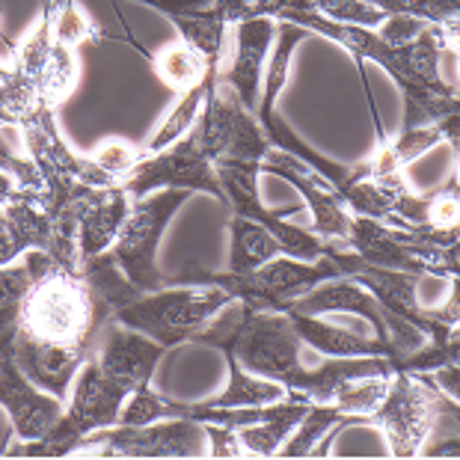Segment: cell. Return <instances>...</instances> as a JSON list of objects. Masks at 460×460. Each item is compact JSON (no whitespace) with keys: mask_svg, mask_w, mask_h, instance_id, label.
Returning a JSON list of instances; mask_svg holds the SVG:
<instances>
[{"mask_svg":"<svg viewBox=\"0 0 460 460\" xmlns=\"http://www.w3.org/2000/svg\"><path fill=\"white\" fill-rule=\"evenodd\" d=\"M22 261L31 286L18 300L9 350L39 389L66 401L77 368L95 354L113 318L104 315L81 270L60 268L45 250H27Z\"/></svg>","mask_w":460,"mask_h":460,"instance_id":"obj_1","label":"cell"},{"mask_svg":"<svg viewBox=\"0 0 460 460\" xmlns=\"http://www.w3.org/2000/svg\"><path fill=\"white\" fill-rule=\"evenodd\" d=\"M232 303L234 297L220 286L181 277L170 279V286L158 291H146V295L131 300L128 306L119 309L116 321L155 339L158 345L170 350L181 345V341L197 339Z\"/></svg>","mask_w":460,"mask_h":460,"instance_id":"obj_2","label":"cell"},{"mask_svg":"<svg viewBox=\"0 0 460 460\" xmlns=\"http://www.w3.org/2000/svg\"><path fill=\"white\" fill-rule=\"evenodd\" d=\"M18 134L24 140L27 155L42 172L45 197L42 208L48 214H57L75 202L86 188H104V184H116L113 175H107L93 158H81L63 143L60 128L54 122V107L36 102L31 111L18 116Z\"/></svg>","mask_w":460,"mask_h":460,"instance_id":"obj_3","label":"cell"},{"mask_svg":"<svg viewBox=\"0 0 460 460\" xmlns=\"http://www.w3.org/2000/svg\"><path fill=\"white\" fill-rule=\"evenodd\" d=\"M348 277L341 270V264L327 252L315 261H300L291 256H277L270 261H264L261 268L238 273V270H226V273H193L188 279H199V282H211V286H220L223 291L243 303V306L252 309H273L282 312L291 300L303 297L306 291L327 279H339Z\"/></svg>","mask_w":460,"mask_h":460,"instance_id":"obj_4","label":"cell"},{"mask_svg":"<svg viewBox=\"0 0 460 460\" xmlns=\"http://www.w3.org/2000/svg\"><path fill=\"white\" fill-rule=\"evenodd\" d=\"M446 407L457 410L425 371H395L389 377L386 395L366 422L380 425L389 439L393 457H416L422 452L428 434L434 430L437 416Z\"/></svg>","mask_w":460,"mask_h":460,"instance_id":"obj_5","label":"cell"},{"mask_svg":"<svg viewBox=\"0 0 460 460\" xmlns=\"http://www.w3.org/2000/svg\"><path fill=\"white\" fill-rule=\"evenodd\" d=\"M188 197H190V190L166 188V190H155L149 197L137 199L131 205L125 226L116 234L111 256L143 295L146 291H158L164 286H170V279H164V273L158 270V264H155V252H158L166 223H170L172 214L188 202Z\"/></svg>","mask_w":460,"mask_h":460,"instance_id":"obj_6","label":"cell"},{"mask_svg":"<svg viewBox=\"0 0 460 460\" xmlns=\"http://www.w3.org/2000/svg\"><path fill=\"white\" fill-rule=\"evenodd\" d=\"M193 128H197L202 149L211 158V164L238 161L261 166L264 152L270 149L256 113L243 107V102L232 90V84L223 77V72H217L208 93H205L202 113Z\"/></svg>","mask_w":460,"mask_h":460,"instance_id":"obj_7","label":"cell"},{"mask_svg":"<svg viewBox=\"0 0 460 460\" xmlns=\"http://www.w3.org/2000/svg\"><path fill=\"white\" fill-rule=\"evenodd\" d=\"M75 452L99 457H205L208 434L202 422L175 416L149 425H113L86 434Z\"/></svg>","mask_w":460,"mask_h":460,"instance_id":"obj_8","label":"cell"},{"mask_svg":"<svg viewBox=\"0 0 460 460\" xmlns=\"http://www.w3.org/2000/svg\"><path fill=\"white\" fill-rule=\"evenodd\" d=\"M125 190H128L131 202L149 197L155 190L166 188H179V190H202L217 197L220 202H226L217 172H214L211 158L202 149V140L197 128H190V137L184 134L181 140H175L172 146H166L164 152L140 158L128 172H125Z\"/></svg>","mask_w":460,"mask_h":460,"instance_id":"obj_9","label":"cell"},{"mask_svg":"<svg viewBox=\"0 0 460 460\" xmlns=\"http://www.w3.org/2000/svg\"><path fill=\"white\" fill-rule=\"evenodd\" d=\"M0 407L6 410L18 439H39L48 434L63 416L66 401L39 389L31 377L18 368L9 345L0 348Z\"/></svg>","mask_w":460,"mask_h":460,"instance_id":"obj_10","label":"cell"},{"mask_svg":"<svg viewBox=\"0 0 460 460\" xmlns=\"http://www.w3.org/2000/svg\"><path fill=\"white\" fill-rule=\"evenodd\" d=\"M259 170L270 172V175H279V179H286V181L295 184V188L303 193V199H306V208L312 214V232H315L321 241L332 243V247H345L348 250L350 220H354V214L348 211L345 199L339 197V190L332 188L327 179H321V175L300 172L291 164L273 158L270 152H264Z\"/></svg>","mask_w":460,"mask_h":460,"instance_id":"obj_11","label":"cell"},{"mask_svg":"<svg viewBox=\"0 0 460 460\" xmlns=\"http://www.w3.org/2000/svg\"><path fill=\"white\" fill-rule=\"evenodd\" d=\"M164 354H166V348L158 345L155 339L119 324V321H111V324L104 327L99 348H95L93 357L107 375L113 380H119L128 393H134V389L152 384L155 368H158Z\"/></svg>","mask_w":460,"mask_h":460,"instance_id":"obj_12","label":"cell"},{"mask_svg":"<svg viewBox=\"0 0 460 460\" xmlns=\"http://www.w3.org/2000/svg\"><path fill=\"white\" fill-rule=\"evenodd\" d=\"M277 22L273 15H250L234 24V51L229 68L220 66L223 77L232 84L247 111L256 113L261 99V75L268 66V57L273 51V39H277Z\"/></svg>","mask_w":460,"mask_h":460,"instance_id":"obj_13","label":"cell"},{"mask_svg":"<svg viewBox=\"0 0 460 460\" xmlns=\"http://www.w3.org/2000/svg\"><path fill=\"white\" fill-rule=\"evenodd\" d=\"M131 197L122 181L104 188H86L77 197V250L81 261L113 247L116 234L125 226L131 211Z\"/></svg>","mask_w":460,"mask_h":460,"instance_id":"obj_14","label":"cell"},{"mask_svg":"<svg viewBox=\"0 0 460 460\" xmlns=\"http://www.w3.org/2000/svg\"><path fill=\"white\" fill-rule=\"evenodd\" d=\"M286 309H297L303 315H359L377 339H384L393 345L389 315L375 300V295H371L366 286H359L354 277H339V279L321 282V286L306 291L303 297L291 300Z\"/></svg>","mask_w":460,"mask_h":460,"instance_id":"obj_15","label":"cell"},{"mask_svg":"<svg viewBox=\"0 0 460 460\" xmlns=\"http://www.w3.org/2000/svg\"><path fill=\"white\" fill-rule=\"evenodd\" d=\"M140 4L170 15L184 42L197 48L211 66H223L229 24L214 0H140Z\"/></svg>","mask_w":460,"mask_h":460,"instance_id":"obj_16","label":"cell"},{"mask_svg":"<svg viewBox=\"0 0 460 460\" xmlns=\"http://www.w3.org/2000/svg\"><path fill=\"white\" fill-rule=\"evenodd\" d=\"M282 312L291 318L303 345L321 357H386L393 359V368L404 357V350L377 339L375 332H350L345 327H332L321 315H303L297 309H282Z\"/></svg>","mask_w":460,"mask_h":460,"instance_id":"obj_17","label":"cell"},{"mask_svg":"<svg viewBox=\"0 0 460 460\" xmlns=\"http://www.w3.org/2000/svg\"><path fill=\"white\" fill-rule=\"evenodd\" d=\"M348 250L354 252V256H359V261H366V264L428 277L422 261H419L416 252L410 250V234L386 226V223H380V220L357 217L354 214V220H350Z\"/></svg>","mask_w":460,"mask_h":460,"instance_id":"obj_18","label":"cell"},{"mask_svg":"<svg viewBox=\"0 0 460 460\" xmlns=\"http://www.w3.org/2000/svg\"><path fill=\"white\" fill-rule=\"evenodd\" d=\"M362 419L339 413L336 407L327 404H309L306 413L297 422V428L291 430V437L282 443L279 455L282 457H309V455H324V448L332 437L339 434L345 425H357Z\"/></svg>","mask_w":460,"mask_h":460,"instance_id":"obj_19","label":"cell"},{"mask_svg":"<svg viewBox=\"0 0 460 460\" xmlns=\"http://www.w3.org/2000/svg\"><path fill=\"white\" fill-rule=\"evenodd\" d=\"M309 404H300V401L286 398V404L277 416L261 419V422L243 425V428H232L234 430V443H238L241 457H273L279 455L282 443L291 437V430L297 428V422L306 413Z\"/></svg>","mask_w":460,"mask_h":460,"instance_id":"obj_20","label":"cell"},{"mask_svg":"<svg viewBox=\"0 0 460 460\" xmlns=\"http://www.w3.org/2000/svg\"><path fill=\"white\" fill-rule=\"evenodd\" d=\"M81 273H84L86 286H90V291H93V297L99 300V306L104 309V315L113 318V321H116V315H119V309H125L131 300H137L143 295V291L125 277L119 264L113 261L111 250L99 252V256H93V259H84Z\"/></svg>","mask_w":460,"mask_h":460,"instance_id":"obj_21","label":"cell"},{"mask_svg":"<svg viewBox=\"0 0 460 460\" xmlns=\"http://www.w3.org/2000/svg\"><path fill=\"white\" fill-rule=\"evenodd\" d=\"M137 51H140L146 60L152 63V68L158 72V77L161 81L170 86L172 93H188V90H193L197 84H202L205 77H208V72L211 68H220V66H211L205 57L197 51L193 45H188L181 39V42H175V45H170V48H164V51H158V54H152V51H146V48H140L137 42H131Z\"/></svg>","mask_w":460,"mask_h":460,"instance_id":"obj_22","label":"cell"},{"mask_svg":"<svg viewBox=\"0 0 460 460\" xmlns=\"http://www.w3.org/2000/svg\"><path fill=\"white\" fill-rule=\"evenodd\" d=\"M220 68H211L208 77H205L202 84H197L193 90L188 93H181V102L172 107L170 116L158 125V131H155L149 140H146L143 146H137V155L140 158H149V155H158L164 152L166 146H172L175 140H181L184 134H190V128L197 125L199 119V113H202V104H205V93H208V86L211 81L217 77Z\"/></svg>","mask_w":460,"mask_h":460,"instance_id":"obj_23","label":"cell"},{"mask_svg":"<svg viewBox=\"0 0 460 460\" xmlns=\"http://www.w3.org/2000/svg\"><path fill=\"white\" fill-rule=\"evenodd\" d=\"M229 232H232V270L247 273L261 268L264 261L282 256V247L273 234L261 226L259 220L252 217H241V214H232L229 220Z\"/></svg>","mask_w":460,"mask_h":460,"instance_id":"obj_24","label":"cell"},{"mask_svg":"<svg viewBox=\"0 0 460 460\" xmlns=\"http://www.w3.org/2000/svg\"><path fill=\"white\" fill-rule=\"evenodd\" d=\"M226 362H229L226 389H223L217 398H208L205 404H211V407H261V404L286 401V389L279 384L250 375L234 357H226Z\"/></svg>","mask_w":460,"mask_h":460,"instance_id":"obj_25","label":"cell"},{"mask_svg":"<svg viewBox=\"0 0 460 460\" xmlns=\"http://www.w3.org/2000/svg\"><path fill=\"white\" fill-rule=\"evenodd\" d=\"M75 81H77V63H75L72 48L54 42L51 51H48L42 75H39V81H36V99L42 104L57 107L72 93Z\"/></svg>","mask_w":460,"mask_h":460,"instance_id":"obj_26","label":"cell"},{"mask_svg":"<svg viewBox=\"0 0 460 460\" xmlns=\"http://www.w3.org/2000/svg\"><path fill=\"white\" fill-rule=\"evenodd\" d=\"M181 416V404L166 395H158L149 386H140L134 389V393L125 398L122 404V413H119V422L116 425H128V428H137V425H149V422H161V419H175Z\"/></svg>","mask_w":460,"mask_h":460,"instance_id":"obj_27","label":"cell"},{"mask_svg":"<svg viewBox=\"0 0 460 460\" xmlns=\"http://www.w3.org/2000/svg\"><path fill=\"white\" fill-rule=\"evenodd\" d=\"M0 170L9 172L13 179L22 184V188L31 193V197L42 205V197H45V181H42V172H39V166L33 164L31 155H22L15 149V143L9 140V137L0 131Z\"/></svg>","mask_w":460,"mask_h":460,"instance_id":"obj_28","label":"cell"},{"mask_svg":"<svg viewBox=\"0 0 460 460\" xmlns=\"http://www.w3.org/2000/svg\"><path fill=\"white\" fill-rule=\"evenodd\" d=\"M90 39H102V33L95 31V24L86 18L84 9L75 0H60L54 15V42L77 48L81 42H90Z\"/></svg>","mask_w":460,"mask_h":460,"instance_id":"obj_29","label":"cell"},{"mask_svg":"<svg viewBox=\"0 0 460 460\" xmlns=\"http://www.w3.org/2000/svg\"><path fill=\"white\" fill-rule=\"evenodd\" d=\"M457 179H452L446 188L428 193V214L425 226L437 232H455L457 229Z\"/></svg>","mask_w":460,"mask_h":460,"instance_id":"obj_30","label":"cell"},{"mask_svg":"<svg viewBox=\"0 0 460 460\" xmlns=\"http://www.w3.org/2000/svg\"><path fill=\"white\" fill-rule=\"evenodd\" d=\"M93 161L102 166L107 175H113L116 181L125 179V172L131 170V166L140 161V155H137V146L125 143V140H107L99 152L93 155Z\"/></svg>","mask_w":460,"mask_h":460,"instance_id":"obj_31","label":"cell"},{"mask_svg":"<svg viewBox=\"0 0 460 460\" xmlns=\"http://www.w3.org/2000/svg\"><path fill=\"white\" fill-rule=\"evenodd\" d=\"M430 22H422V18H416V15H407V13H395V15H389L384 27H380V39H386L389 45H407V42H413V39L425 31Z\"/></svg>","mask_w":460,"mask_h":460,"instance_id":"obj_32","label":"cell"},{"mask_svg":"<svg viewBox=\"0 0 460 460\" xmlns=\"http://www.w3.org/2000/svg\"><path fill=\"white\" fill-rule=\"evenodd\" d=\"M430 380L439 386V393H443L448 401H460V389H457V362H452V366H443L437 371H430Z\"/></svg>","mask_w":460,"mask_h":460,"instance_id":"obj_33","label":"cell"},{"mask_svg":"<svg viewBox=\"0 0 460 460\" xmlns=\"http://www.w3.org/2000/svg\"><path fill=\"white\" fill-rule=\"evenodd\" d=\"M214 4L226 18V24H238L243 18L256 15V0H214Z\"/></svg>","mask_w":460,"mask_h":460,"instance_id":"obj_34","label":"cell"},{"mask_svg":"<svg viewBox=\"0 0 460 460\" xmlns=\"http://www.w3.org/2000/svg\"><path fill=\"white\" fill-rule=\"evenodd\" d=\"M24 197H31L22 184H18L13 175L9 172H4L0 170V208H6V205H13V202H18V199H24ZM33 199V197H31Z\"/></svg>","mask_w":460,"mask_h":460,"instance_id":"obj_35","label":"cell"},{"mask_svg":"<svg viewBox=\"0 0 460 460\" xmlns=\"http://www.w3.org/2000/svg\"><path fill=\"white\" fill-rule=\"evenodd\" d=\"M15 57H18V48L4 36V31H0V63H4L6 68H13L15 66Z\"/></svg>","mask_w":460,"mask_h":460,"instance_id":"obj_36","label":"cell"},{"mask_svg":"<svg viewBox=\"0 0 460 460\" xmlns=\"http://www.w3.org/2000/svg\"><path fill=\"white\" fill-rule=\"evenodd\" d=\"M428 457H457V437L452 439V443H443V446H437V448H428L425 452Z\"/></svg>","mask_w":460,"mask_h":460,"instance_id":"obj_37","label":"cell"}]
</instances>
